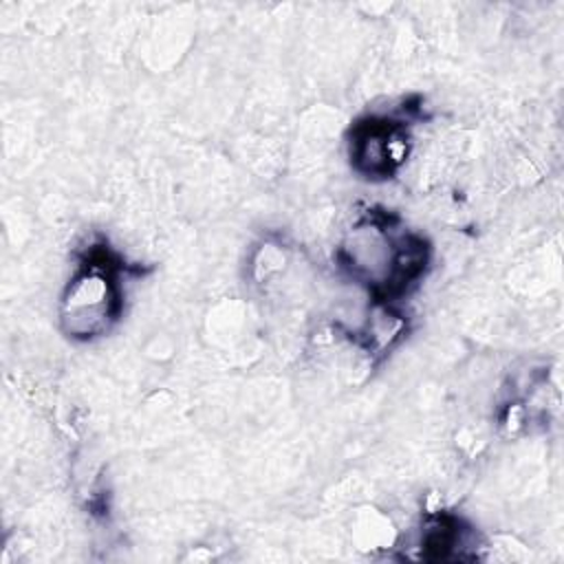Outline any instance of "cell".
I'll list each match as a JSON object with an SVG mask.
<instances>
[{
    "mask_svg": "<svg viewBox=\"0 0 564 564\" xmlns=\"http://www.w3.org/2000/svg\"><path fill=\"white\" fill-rule=\"evenodd\" d=\"M408 123L370 115L350 128V163L366 178H390L408 156Z\"/></svg>",
    "mask_w": 564,
    "mask_h": 564,
    "instance_id": "3957f363",
    "label": "cell"
},
{
    "mask_svg": "<svg viewBox=\"0 0 564 564\" xmlns=\"http://www.w3.org/2000/svg\"><path fill=\"white\" fill-rule=\"evenodd\" d=\"M123 311L121 267L104 247H93L62 297V326L68 337L93 339L110 330Z\"/></svg>",
    "mask_w": 564,
    "mask_h": 564,
    "instance_id": "7a4b0ae2",
    "label": "cell"
},
{
    "mask_svg": "<svg viewBox=\"0 0 564 564\" xmlns=\"http://www.w3.org/2000/svg\"><path fill=\"white\" fill-rule=\"evenodd\" d=\"M339 260L377 300H392L421 280L430 247L421 236L397 229L388 216H368L344 240Z\"/></svg>",
    "mask_w": 564,
    "mask_h": 564,
    "instance_id": "6da1fadb",
    "label": "cell"
}]
</instances>
